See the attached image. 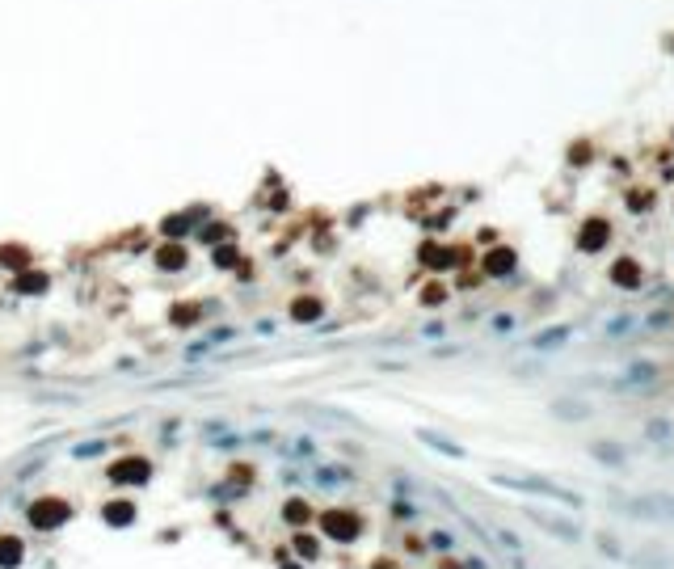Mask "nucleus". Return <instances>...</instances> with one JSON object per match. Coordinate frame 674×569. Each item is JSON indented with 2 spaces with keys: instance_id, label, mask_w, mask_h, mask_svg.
Masks as SVG:
<instances>
[{
  "instance_id": "nucleus-1",
  "label": "nucleus",
  "mask_w": 674,
  "mask_h": 569,
  "mask_svg": "<svg viewBox=\"0 0 674 569\" xmlns=\"http://www.w3.org/2000/svg\"><path fill=\"white\" fill-rule=\"evenodd\" d=\"M68 519V506L60 502V498H38L34 506H30V523L38 527V532H51V527H60Z\"/></svg>"
},
{
  "instance_id": "nucleus-2",
  "label": "nucleus",
  "mask_w": 674,
  "mask_h": 569,
  "mask_svg": "<svg viewBox=\"0 0 674 569\" xmlns=\"http://www.w3.org/2000/svg\"><path fill=\"white\" fill-rule=\"evenodd\" d=\"M321 527H325L333 540H354V536H358V519H354L350 510H325Z\"/></svg>"
},
{
  "instance_id": "nucleus-3",
  "label": "nucleus",
  "mask_w": 674,
  "mask_h": 569,
  "mask_svg": "<svg viewBox=\"0 0 674 569\" xmlns=\"http://www.w3.org/2000/svg\"><path fill=\"white\" fill-rule=\"evenodd\" d=\"M148 473H152V464H148V459H139V455H131V459H118L114 469H110V477H114V481H131V485L148 481Z\"/></svg>"
},
{
  "instance_id": "nucleus-4",
  "label": "nucleus",
  "mask_w": 674,
  "mask_h": 569,
  "mask_svg": "<svg viewBox=\"0 0 674 569\" xmlns=\"http://www.w3.org/2000/svg\"><path fill=\"white\" fill-rule=\"evenodd\" d=\"M21 557H26V548H21V540H17V536H0V569H13V565H21Z\"/></svg>"
},
{
  "instance_id": "nucleus-5",
  "label": "nucleus",
  "mask_w": 674,
  "mask_h": 569,
  "mask_svg": "<svg viewBox=\"0 0 674 569\" xmlns=\"http://www.w3.org/2000/svg\"><path fill=\"white\" fill-rule=\"evenodd\" d=\"M157 266L161 270H181L186 266V249L181 245H161L157 249Z\"/></svg>"
},
{
  "instance_id": "nucleus-6",
  "label": "nucleus",
  "mask_w": 674,
  "mask_h": 569,
  "mask_svg": "<svg viewBox=\"0 0 674 569\" xmlns=\"http://www.w3.org/2000/svg\"><path fill=\"white\" fill-rule=\"evenodd\" d=\"M291 317H295V321H317V317H321V299H312V295L295 299V304H291Z\"/></svg>"
},
{
  "instance_id": "nucleus-7",
  "label": "nucleus",
  "mask_w": 674,
  "mask_h": 569,
  "mask_svg": "<svg viewBox=\"0 0 674 569\" xmlns=\"http://www.w3.org/2000/svg\"><path fill=\"white\" fill-rule=\"evenodd\" d=\"M131 519H135V506H131V502H110V506H106V523L123 527V523H131Z\"/></svg>"
},
{
  "instance_id": "nucleus-8",
  "label": "nucleus",
  "mask_w": 674,
  "mask_h": 569,
  "mask_svg": "<svg viewBox=\"0 0 674 569\" xmlns=\"http://www.w3.org/2000/svg\"><path fill=\"white\" fill-rule=\"evenodd\" d=\"M17 287H21V291H42V287H46V279H42V274H21V279H17Z\"/></svg>"
},
{
  "instance_id": "nucleus-9",
  "label": "nucleus",
  "mask_w": 674,
  "mask_h": 569,
  "mask_svg": "<svg viewBox=\"0 0 674 569\" xmlns=\"http://www.w3.org/2000/svg\"><path fill=\"white\" fill-rule=\"evenodd\" d=\"M308 519V506L303 502H287V523H303Z\"/></svg>"
},
{
  "instance_id": "nucleus-10",
  "label": "nucleus",
  "mask_w": 674,
  "mask_h": 569,
  "mask_svg": "<svg viewBox=\"0 0 674 569\" xmlns=\"http://www.w3.org/2000/svg\"><path fill=\"white\" fill-rule=\"evenodd\" d=\"M194 317H198V308H186V304H181V308H173V325H190Z\"/></svg>"
},
{
  "instance_id": "nucleus-11",
  "label": "nucleus",
  "mask_w": 674,
  "mask_h": 569,
  "mask_svg": "<svg viewBox=\"0 0 674 569\" xmlns=\"http://www.w3.org/2000/svg\"><path fill=\"white\" fill-rule=\"evenodd\" d=\"M295 548H299L303 557H317V540H312V536H295Z\"/></svg>"
},
{
  "instance_id": "nucleus-12",
  "label": "nucleus",
  "mask_w": 674,
  "mask_h": 569,
  "mask_svg": "<svg viewBox=\"0 0 674 569\" xmlns=\"http://www.w3.org/2000/svg\"><path fill=\"white\" fill-rule=\"evenodd\" d=\"M0 257H5L9 266H26V253H17V249H0Z\"/></svg>"
},
{
  "instance_id": "nucleus-13",
  "label": "nucleus",
  "mask_w": 674,
  "mask_h": 569,
  "mask_svg": "<svg viewBox=\"0 0 674 569\" xmlns=\"http://www.w3.org/2000/svg\"><path fill=\"white\" fill-rule=\"evenodd\" d=\"M236 262V249H215V266H232Z\"/></svg>"
}]
</instances>
